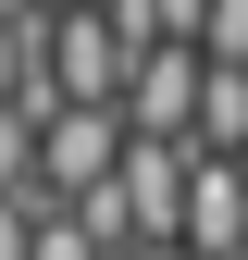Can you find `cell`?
Masks as SVG:
<instances>
[{
  "mask_svg": "<svg viewBox=\"0 0 248 260\" xmlns=\"http://www.w3.org/2000/svg\"><path fill=\"white\" fill-rule=\"evenodd\" d=\"M124 211H137V248H186V186H199V149H124Z\"/></svg>",
  "mask_w": 248,
  "mask_h": 260,
  "instance_id": "7a4b0ae2",
  "label": "cell"
},
{
  "mask_svg": "<svg viewBox=\"0 0 248 260\" xmlns=\"http://www.w3.org/2000/svg\"><path fill=\"white\" fill-rule=\"evenodd\" d=\"M25 186H38V124L0 100V199H25Z\"/></svg>",
  "mask_w": 248,
  "mask_h": 260,
  "instance_id": "3957f363",
  "label": "cell"
},
{
  "mask_svg": "<svg viewBox=\"0 0 248 260\" xmlns=\"http://www.w3.org/2000/svg\"><path fill=\"white\" fill-rule=\"evenodd\" d=\"M224 75H248V0H211V38H199Z\"/></svg>",
  "mask_w": 248,
  "mask_h": 260,
  "instance_id": "277c9868",
  "label": "cell"
},
{
  "mask_svg": "<svg viewBox=\"0 0 248 260\" xmlns=\"http://www.w3.org/2000/svg\"><path fill=\"white\" fill-rule=\"evenodd\" d=\"M199 87H211V50H149L137 87H124V137H149V149H199Z\"/></svg>",
  "mask_w": 248,
  "mask_h": 260,
  "instance_id": "6da1fadb",
  "label": "cell"
},
{
  "mask_svg": "<svg viewBox=\"0 0 248 260\" xmlns=\"http://www.w3.org/2000/svg\"><path fill=\"white\" fill-rule=\"evenodd\" d=\"M38 260H112V248H100V236H87V223H75V211H62V223H38Z\"/></svg>",
  "mask_w": 248,
  "mask_h": 260,
  "instance_id": "8992f818",
  "label": "cell"
},
{
  "mask_svg": "<svg viewBox=\"0 0 248 260\" xmlns=\"http://www.w3.org/2000/svg\"><path fill=\"white\" fill-rule=\"evenodd\" d=\"M124 260H186V248H124Z\"/></svg>",
  "mask_w": 248,
  "mask_h": 260,
  "instance_id": "ba28073f",
  "label": "cell"
},
{
  "mask_svg": "<svg viewBox=\"0 0 248 260\" xmlns=\"http://www.w3.org/2000/svg\"><path fill=\"white\" fill-rule=\"evenodd\" d=\"M50 25V13H38ZM38 25H0V100H25V75H38Z\"/></svg>",
  "mask_w": 248,
  "mask_h": 260,
  "instance_id": "5b68a950",
  "label": "cell"
},
{
  "mask_svg": "<svg viewBox=\"0 0 248 260\" xmlns=\"http://www.w3.org/2000/svg\"><path fill=\"white\" fill-rule=\"evenodd\" d=\"M0 260H38V223H25L13 199H0Z\"/></svg>",
  "mask_w": 248,
  "mask_h": 260,
  "instance_id": "52a82bcc",
  "label": "cell"
}]
</instances>
